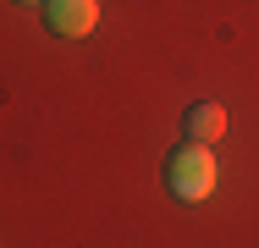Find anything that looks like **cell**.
Listing matches in <instances>:
<instances>
[{
    "mask_svg": "<svg viewBox=\"0 0 259 248\" xmlns=\"http://www.w3.org/2000/svg\"><path fill=\"white\" fill-rule=\"evenodd\" d=\"M45 22L61 39H89L100 22V0H45Z\"/></svg>",
    "mask_w": 259,
    "mask_h": 248,
    "instance_id": "obj_2",
    "label": "cell"
},
{
    "mask_svg": "<svg viewBox=\"0 0 259 248\" xmlns=\"http://www.w3.org/2000/svg\"><path fill=\"white\" fill-rule=\"evenodd\" d=\"M215 154H209V144H188L182 149H171L165 154V193L171 198H182V204H199V198L215 193Z\"/></svg>",
    "mask_w": 259,
    "mask_h": 248,
    "instance_id": "obj_1",
    "label": "cell"
},
{
    "mask_svg": "<svg viewBox=\"0 0 259 248\" xmlns=\"http://www.w3.org/2000/svg\"><path fill=\"white\" fill-rule=\"evenodd\" d=\"M17 6H45V0H17Z\"/></svg>",
    "mask_w": 259,
    "mask_h": 248,
    "instance_id": "obj_4",
    "label": "cell"
},
{
    "mask_svg": "<svg viewBox=\"0 0 259 248\" xmlns=\"http://www.w3.org/2000/svg\"><path fill=\"white\" fill-rule=\"evenodd\" d=\"M182 133H188L193 144H221V133H226V110H221L215 99H193V105L182 110Z\"/></svg>",
    "mask_w": 259,
    "mask_h": 248,
    "instance_id": "obj_3",
    "label": "cell"
}]
</instances>
